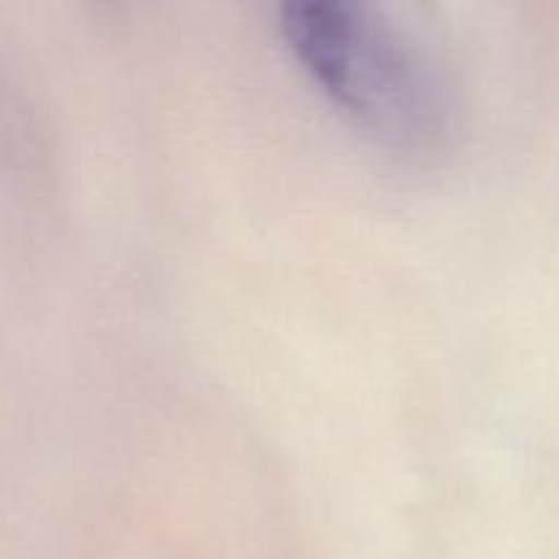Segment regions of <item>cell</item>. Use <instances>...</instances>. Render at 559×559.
Here are the masks:
<instances>
[{
    "label": "cell",
    "instance_id": "obj_1",
    "mask_svg": "<svg viewBox=\"0 0 559 559\" xmlns=\"http://www.w3.org/2000/svg\"><path fill=\"white\" fill-rule=\"evenodd\" d=\"M278 20L306 74L360 129L396 147H424L440 134V80L385 14L358 0H293Z\"/></svg>",
    "mask_w": 559,
    "mask_h": 559
}]
</instances>
